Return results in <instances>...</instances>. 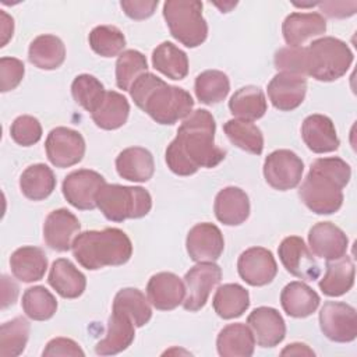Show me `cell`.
Listing matches in <instances>:
<instances>
[{
  "mask_svg": "<svg viewBox=\"0 0 357 357\" xmlns=\"http://www.w3.org/2000/svg\"><path fill=\"white\" fill-rule=\"evenodd\" d=\"M353 63V52L346 42L324 36L303 46V75L332 82L343 77Z\"/></svg>",
  "mask_w": 357,
  "mask_h": 357,
  "instance_id": "5",
  "label": "cell"
},
{
  "mask_svg": "<svg viewBox=\"0 0 357 357\" xmlns=\"http://www.w3.org/2000/svg\"><path fill=\"white\" fill-rule=\"evenodd\" d=\"M303 172V160L290 149L273 151L264 162V177L266 183L279 191L296 188L301 181Z\"/></svg>",
  "mask_w": 357,
  "mask_h": 357,
  "instance_id": "8",
  "label": "cell"
},
{
  "mask_svg": "<svg viewBox=\"0 0 357 357\" xmlns=\"http://www.w3.org/2000/svg\"><path fill=\"white\" fill-rule=\"evenodd\" d=\"M213 211L220 223L238 226L250 216L248 195L238 187H226L216 194Z\"/></svg>",
  "mask_w": 357,
  "mask_h": 357,
  "instance_id": "24",
  "label": "cell"
},
{
  "mask_svg": "<svg viewBox=\"0 0 357 357\" xmlns=\"http://www.w3.org/2000/svg\"><path fill=\"white\" fill-rule=\"evenodd\" d=\"M240 278L250 286H265L278 273V264L273 254L264 247H251L241 252L237 261Z\"/></svg>",
  "mask_w": 357,
  "mask_h": 357,
  "instance_id": "14",
  "label": "cell"
},
{
  "mask_svg": "<svg viewBox=\"0 0 357 357\" xmlns=\"http://www.w3.org/2000/svg\"><path fill=\"white\" fill-rule=\"evenodd\" d=\"M47 282L63 298H77L86 287L85 275L66 258H59L52 264Z\"/></svg>",
  "mask_w": 357,
  "mask_h": 357,
  "instance_id": "25",
  "label": "cell"
},
{
  "mask_svg": "<svg viewBox=\"0 0 357 357\" xmlns=\"http://www.w3.org/2000/svg\"><path fill=\"white\" fill-rule=\"evenodd\" d=\"M106 184L105 177L95 170L79 169L66 176L63 181V195L70 205L81 211L96 208V194Z\"/></svg>",
  "mask_w": 357,
  "mask_h": 357,
  "instance_id": "12",
  "label": "cell"
},
{
  "mask_svg": "<svg viewBox=\"0 0 357 357\" xmlns=\"http://www.w3.org/2000/svg\"><path fill=\"white\" fill-rule=\"evenodd\" d=\"M266 107L268 105L262 89L254 85H247L237 89L229 100L230 113L237 119L247 121L261 119L266 113Z\"/></svg>",
  "mask_w": 357,
  "mask_h": 357,
  "instance_id": "36",
  "label": "cell"
},
{
  "mask_svg": "<svg viewBox=\"0 0 357 357\" xmlns=\"http://www.w3.org/2000/svg\"><path fill=\"white\" fill-rule=\"evenodd\" d=\"M222 269L215 262H198L184 275L185 298L183 307L187 311H199L208 301L211 291L219 284Z\"/></svg>",
  "mask_w": 357,
  "mask_h": 357,
  "instance_id": "9",
  "label": "cell"
},
{
  "mask_svg": "<svg viewBox=\"0 0 357 357\" xmlns=\"http://www.w3.org/2000/svg\"><path fill=\"white\" fill-rule=\"evenodd\" d=\"M130 114V103L121 93L106 91L102 102L91 113L93 123L102 130H117L126 124Z\"/></svg>",
  "mask_w": 357,
  "mask_h": 357,
  "instance_id": "32",
  "label": "cell"
},
{
  "mask_svg": "<svg viewBox=\"0 0 357 357\" xmlns=\"http://www.w3.org/2000/svg\"><path fill=\"white\" fill-rule=\"evenodd\" d=\"M22 310L33 321H47L57 311V300L46 287L33 286L22 294Z\"/></svg>",
  "mask_w": 357,
  "mask_h": 357,
  "instance_id": "41",
  "label": "cell"
},
{
  "mask_svg": "<svg viewBox=\"0 0 357 357\" xmlns=\"http://www.w3.org/2000/svg\"><path fill=\"white\" fill-rule=\"evenodd\" d=\"M223 131L230 139L233 145L237 148L252 153L261 155L264 151V135L259 127H257L252 121L231 119L225 123Z\"/></svg>",
  "mask_w": 357,
  "mask_h": 357,
  "instance_id": "38",
  "label": "cell"
},
{
  "mask_svg": "<svg viewBox=\"0 0 357 357\" xmlns=\"http://www.w3.org/2000/svg\"><path fill=\"white\" fill-rule=\"evenodd\" d=\"M10 266L13 275L24 282H38L45 276L47 269V258L42 248L33 245H24L17 248L10 257Z\"/></svg>",
  "mask_w": 357,
  "mask_h": 357,
  "instance_id": "27",
  "label": "cell"
},
{
  "mask_svg": "<svg viewBox=\"0 0 357 357\" xmlns=\"http://www.w3.org/2000/svg\"><path fill=\"white\" fill-rule=\"evenodd\" d=\"M319 303L318 293L303 282H290L280 293L282 308L293 318L310 317L317 311Z\"/></svg>",
  "mask_w": 357,
  "mask_h": 357,
  "instance_id": "28",
  "label": "cell"
},
{
  "mask_svg": "<svg viewBox=\"0 0 357 357\" xmlns=\"http://www.w3.org/2000/svg\"><path fill=\"white\" fill-rule=\"evenodd\" d=\"M31 325L26 318L15 317L0 326V356L17 357L26 346Z\"/></svg>",
  "mask_w": 357,
  "mask_h": 357,
  "instance_id": "40",
  "label": "cell"
},
{
  "mask_svg": "<svg viewBox=\"0 0 357 357\" xmlns=\"http://www.w3.org/2000/svg\"><path fill=\"white\" fill-rule=\"evenodd\" d=\"M18 286L7 275L1 276V308L13 305L18 297Z\"/></svg>",
  "mask_w": 357,
  "mask_h": 357,
  "instance_id": "50",
  "label": "cell"
},
{
  "mask_svg": "<svg viewBox=\"0 0 357 357\" xmlns=\"http://www.w3.org/2000/svg\"><path fill=\"white\" fill-rule=\"evenodd\" d=\"M152 66L170 79H183L188 74V57L172 42H162L152 52Z\"/></svg>",
  "mask_w": 357,
  "mask_h": 357,
  "instance_id": "35",
  "label": "cell"
},
{
  "mask_svg": "<svg viewBox=\"0 0 357 357\" xmlns=\"http://www.w3.org/2000/svg\"><path fill=\"white\" fill-rule=\"evenodd\" d=\"M42 356L45 357H50V356H71V357H78V356H85L84 350L79 347V344L77 342H74L73 339H67V337H54L52 339Z\"/></svg>",
  "mask_w": 357,
  "mask_h": 357,
  "instance_id": "47",
  "label": "cell"
},
{
  "mask_svg": "<svg viewBox=\"0 0 357 357\" xmlns=\"http://www.w3.org/2000/svg\"><path fill=\"white\" fill-rule=\"evenodd\" d=\"M319 328L332 342H353L357 336V314L354 307L342 301H326L319 311Z\"/></svg>",
  "mask_w": 357,
  "mask_h": 357,
  "instance_id": "10",
  "label": "cell"
},
{
  "mask_svg": "<svg viewBox=\"0 0 357 357\" xmlns=\"http://www.w3.org/2000/svg\"><path fill=\"white\" fill-rule=\"evenodd\" d=\"M247 324L261 347H275L286 336V324L280 312L272 307H258L250 312Z\"/></svg>",
  "mask_w": 357,
  "mask_h": 357,
  "instance_id": "20",
  "label": "cell"
},
{
  "mask_svg": "<svg viewBox=\"0 0 357 357\" xmlns=\"http://www.w3.org/2000/svg\"><path fill=\"white\" fill-rule=\"evenodd\" d=\"M11 138L21 146H31L42 138V126L33 116H18L10 127Z\"/></svg>",
  "mask_w": 357,
  "mask_h": 357,
  "instance_id": "45",
  "label": "cell"
},
{
  "mask_svg": "<svg viewBox=\"0 0 357 357\" xmlns=\"http://www.w3.org/2000/svg\"><path fill=\"white\" fill-rule=\"evenodd\" d=\"M216 349L222 357H250L254 354L255 337L248 325L230 324L219 332Z\"/></svg>",
  "mask_w": 357,
  "mask_h": 357,
  "instance_id": "29",
  "label": "cell"
},
{
  "mask_svg": "<svg viewBox=\"0 0 357 357\" xmlns=\"http://www.w3.org/2000/svg\"><path fill=\"white\" fill-rule=\"evenodd\" d=\"M20 188L28 199L42 201L47 198L56 188L54 173L45 163L31 165L20 177Z\"/></svg>",
  "mask_w": 357,
  "mask_h": 357,
  "instance_id": "33",
  "label": "cell"
},
{
  "mask_svg": "<svg viewBox=\"0 0 357 357\" xmlns=\"http://www.w3.org/2000/svg\"><path fill=\"white\" fill-rule=\"evenodd\" d=\"M215 119L206 109L191 112L166 148L167 167L177 176H191L201 167L218 166L226 152L215 145Z\"/></svg>",
  "mask_w": 357,
  "mask_h": 357,
  "instance_id": "1",
  "label": "cell"
},
{
  "mask_svg": "<svg viewBox=\"0 0 357 357\" xmlns=\"http://www.w3.org/2000/svg\"><path fill=\"white\" fill-rule=\"evenodd\" d=\"M135 337V325L124 312L112 310V315L107 322L106 336L95 346V351L99 356H113L124 351L131 346Z\"/></svg>",
  "mask_w": 357,
  "mask_h": 357,
  "instance_id": "23",
  "label": "cell"
},
{
  "mask_svg": "<svg viewBox=\"0 0 357 357\" xmlns=\"http://www.w3.org/2000/svg\"><path fill=\"white\" fill-rule=\"evenodd\" d=\"M159 1L158 0H123L120 1V7L123 8L124 14L127 17H130L131 20H145L149 18L156 7H158Z\"/></svg>",
  "mask_w": 357,
  "mask_h": 357,
  "instance_id": "48",
  "label": "cell"
},
{
  "mask_svg": "<svg viewBox=\"0 0 357 357\" xmlns=\"http://www.w3.org/2000/svg\"><path fill=\"white\" fill-rule=\"evenodd\" d=\"M354 284V264L349 255L326 261V271L318 286L325 296L339 297L346 294Z\"/></svg>",
  "mask_w": 357,
  "mask_h": 357,
  "instance_id": "30",
  "label": "cell"
},
{
  "mask_svg": "<svg viewBox=\"0 0 357 357\" xmlns=\"http://www.w3.org/2000/svg\"><path fill=\"white\" fill-rule=\"evenodd\" d=\"M163 17L172 36L187 47L202 45L208 36V24L202 15V3L197 0H167Z\"/></svg>",
  "mask_w": 357,
  "mask_h": 357,
  "instance_id": "7",
  "label": "cell"
},
{
  "mask_svg": "<svg viewBox=\"0 0 357 357\" xmlns=\"http://www.w3.org/2000/svg\"><path fill=\"white\" fill-rule=\"evenodd\" d=\"M128 92L141 110L165 126L184 120L194 107V100L185 89L169 85L152 73L139 75Z\"/></svg>",
  "mask_w": 357,
  "mask_h": 357,
  "instance_id": "3",
  "label": "cell"
},
{
  "mask_svg": "<svg viewBox=\"0 0 357 357\" xmlns=\"http://www.w3.org/2000/svg\"><path fill=\"white\" fill-rule=\"evenodd\" d=\"M194 91L201 103L215 105L227 96L230 91V81L223 71L206 70L197 75Z\"/></svg>",
  "mask_w": 357,
  "mask_h": 357,
  "instance_id": "39",
  "label": "cell"
},
{
  "mask_svg": "<svg viewBox=\"0 0 357 357\" xmlns=\"http://www.w3.org/2000/svg\"><path fill=\"white\" fill-rule=\"evenodd\" d=\"M185 247L195 262H215L223 252L225 240L220 229L209 222L192 226L187 234Z\"/></svg>",
  "mask_w": 357,
  "mask_h": 357,
  "instance_id": "15",
  "label": "cell"
},
{
  "mask_svg": "<svg viewBox=\"0 0 357 357\" xmlns=\"http://www.w3.org/2000/svg\"><path fill=\"white\" fill-rule=\"evenodd\" d=\"M116 170L120 177L128 181L145 183L155 172L153 156L142 146L127 148L116 158Z\"/></svg>",
  "mask_w": 357,
  "mask_h": 357,
  "instance_id": "26",
  "label": "cell"
},
{
  "mask_svg": "<svg viewBox=\"0 0 357 357\" xmlns=\"http://www.w3.org/2000/svg\"><path fill=\"white\" fill-rule=\"evenodd\" d=\"M321 11L329 18H347L356 14L357 1H322Z\"/></svg>",
  "mask_w": 357,
  "mask_h": 357,
  "instance_id": "49",
  "label": "cell"
},
{
  "mask_svg": "<svg viewBox=\"0 0 357 357\" xmlns=\"http://www.w3.org/2000/svg\"><path fill=\"white\" fill-rule=\"evenodd\" d=\"M351 169L343 159L318 158L298 190L303 204L317 215H331L343 204V188L349 184Z\"/></svg>",
  "mask_w": 357,
  "mask_h": 357,
  "instance_id": "2",
  "label": "cell"
},
{
  "mask_svg": "<svg viewBox=\"0 0 357 357\" xmlns=\"http://www.w3.org/2000/svg\"><path fill=\"white\" fill-rule=\"evenodd\" d=\"M91 49L102 57H114L123 53L126 46L124 33L114 25H98L88 36Z\"/></svg>",
  "mask_w": 357,
  "mask_h": 357,
  "instance_id": "42",
  "label": "cell"
},
{
  "mask_svg": "<svg viewBox=\"0 0 357 357\" xmlns=\"http://www.w3.org/2000/svg\"><path fill=\"white\" fill-rule=\"evenodd\" d=\"M215 312L223 319L241 317L250 307V294L245 287L237 283L222 284L212 301Z\"/></svg>",
  "mask_w": 357,
  "mask_h": 357,
  "instance_id": "34",
  "label": "cell"
},
{
  "mask_svg": "<svg viewBox=\"0 0 357 357\" xmlns=\"http://www.w3.org/2000/svg\"><path fill=\"white\" fill-rule=\"evenodd\" d=\"M149 303L160 311H170L183 304L185 298V284L172 272H159L151 276L146 284Z\"/></svg>",
  "mask_w": 357,
  "mask_h": 357,
  "instance_id": "17",
  "label": "cell"
},
{
  "mask_svg": "<svg viewBox=\"0 0 357 357\" xmlns=\"http://www.w3.org/2000/svg\"><path fill=\"white\" fill-rule=\"evenodd\" d=\"M307 92V79L293 73H278L268 84V96L273 107L282 112L297 109Z\"/></svg>",
  "mask_w": 357,
  "mask_h": 357,
  "instance_id": "16",
  "label": "cell"
},
{
  "mask_svg": "<svg viewBox=\"0 0 357 357\" xmlns=\"http://www.w3.org/2000/svg\"><path fill=\"white\" fill-rule=\"evenodd\" d=\"M113 310L128 315L135 328L146 325L152 318L149 300L141 290L135 287H126L119 290L113 300Z\"/></svg>",
  "mask_w": 357,
  "mask_h": 357,
  "instance_id": "37",
  "label": "cell"
},
{
  "mask_svg": "<svg viewBox=\"0 0 357 357\" xmlns=\"http://www.w3.org/2000/svg\"><path fill=\"white\" fill-rule=\"evenodd\" d=\"M14 33V20L4 10H0V47H4Z\"/></svg>",
  "mask_w": 357,
  "mask_h": 357,
  "instance_id": "51",
  "label": "cell"
},
{
  "mask_svg": "<svg viewBox=\"0 0 357 357\" xmlns=\"http://www.w3.org/2000/svg\"><path fill=\"white\" fill-rule=\"evenodd\" d=\"M71 250L78 264L88 271L123 265L132 255L130 237L117 227L82 231L73 240Z\"/></svg>",
  "mask_w": 357,
  "mask_h": 357,
  "instance_id": "4",
  "label": "cell"
},
{
  "mask_svg": "<svg viewBox=\"0 0 357 357\" xmlns=\"http://www.w3.org/2000/svg\"><path fill=\"white\" fill-rule=\"evenodd\" d=\"M78 218L66 208L52 211L43 223V240L56 251H68L73 245V237L79 231Z\"/></svg>",
  "mask_w": 357,
  "mask_h": 357,
  "instance_id": "19",
  "label": "cell"
},
{
  "mask_svg": "<svg viewBox=\"0 0 357 357\" xmlns=\"http://www.w3.org/2000/svg\"><path fill=\"white\" fill-rule=\"evenodd\" d=\"M28 59L40 70H56L66 60V46L56 35H39L29 45Z\"/></svg>",
  "mask_w": 357,
  "mask_h": 357,
  "instance_id": "31",
  "label": "cell"
},
{
  "mask_svg": "<svg viewBox=\"0 0 357 357\" xmlns=\"http://www.w3.org/2000/svg\"><path fill=\"white\" fill-rule=\"evenodd\" d=\"M96 206L112 222L139 219L152 208L151 194L142 187L103 184L96 194Z\"/></svg>",
  "mask_w": 357,
  "mask_h": 357,
  "instance_id": "6",
  "label": "cell"
},
{
  "mask_svg": "<svg viewBox=\"0 0 357 357\" xmlns=\"http://www.w3.org/2000/svg\"><path fill=\"white\" fill-rule=\"evenodd\" d=\"M280 354L282 356H314L315 353L312 351V349H310L304 343H291V344H287L280 351Z\"/></svg>",
  "mask_w": 357,
  "mask_h": 357,
  "instance_id": "52",
  "label": "cell"
},
{
  "mask_svg": "<svg viewBox=\"0 0 357 357\" xmlns=\"http://www.w3.org/2000/svg\"><path fill=\"white\" fill-rule=\"evenodd\" d=\"M148 63L146 57L134 49L124 50L119 54L116 61V85L123 91H130L134 81L148 73Z\"/></svg>",
  "mask_w": 357,
  "mask_h": 357,
  "instance_id": "43",
  "label": "cell"
},
{
  "mask_svg": "<svg viewBox=\"0 0 357 357\" xmlns=\"http://www.w3.org/2000/svg\"><path fill=\"white\" fill-rule=\"evenodd\" d=\"M326 31V21L319 13H291L282 24V33L289 47H300L311 38Z\"/></svg>",
  "mask_w": 357,
  "mask_h": 357,
  "instance_id": "21",
  "label": "cell"
},
{
  "mask_svg": "<svg viewBox=\"0 0 357 357\" xmlns=\"http://www.w3.org/2000/svg\"><path fill=\"white\" fill-rule=\"evenodd\" d=\"M308 244L317 257L333 261L346 255L349 238L336 225L331 222H318L308 231Z\"/></svg>",
  "mask_w": 357,
  "mask_h": 357,
  "instance_id": "18",
  "label": "cell"
},
{
  "mask_svg": "<svg viewBox=\"0 0 357 357\" xmlns=\"http://www.w3.org/2000/svg\"><path fill=\"white\" fill-rule=\"evenodd\" d=\"M45 149L50 163L64 169L82 160L85 155V139L75 130L56 127L47 134Z\"/></svg>",
  "mask_w": 357,
  "mask_h": 357,
  "instance_id": "11",
  "label": "cell"
},
{
  "mask_svg": "<svg viewBox=\"0 0 357 357\" xmlns=\"http://www.w3.org/2000/svg\"><path fill=\"white\" fill-rule=\"evenodd\" d=\"M301 137L307 148L315 153L333 152L340 145L333 121L324 114L305 117L301 124Z\"/></svg>",
  "mask_w": 357,
  "mask_h": 357,
  "instance_id": "22",
  "label": "cell"
},
{
  "mask_svg": "<svg viewBox=\"0 0 357 357\" xmlns=\"http://www.w3.org/2000/svg\"><path fill=\"white\" fill-rule=\"evenodd\" d=\"M71 93L74 100L86 112L93 113L102 102L106 91L103 84L91 74L77 75L71 84Z\"/></svg>",
  "mask_w": 357,
  "mask_h": 357,
  "instance_id": "44",
  "label": "cell"
},
{
  "mask_svg": "<svg viewBox=\"0 0 357 357\" xmlns=\"http://www.w3.org/2000/svg\"><path fill=\"white\" fill-rule=\"evenodd\" d=\"M25 74V66L15 57L0 59V91L8 92L15 89L22 81Z\"/></svg>",
  "mask_w": 357,
  "mask_h": 357,
  "instance_id": "46",
  "label": "cell"
},
{
  "mask_svg": "<svg viewBox=\"0 0 357 357\" xmlns=\"http://www.w3.org/2000/svg\"><path fill=\"white\" fill-rule=\"evenodd\" d=\"M278 254L282 265L290 275L308 282L318 279L321 266L301 237L289 236L283 238Z\"/></svg>",
  "mask_w": 357,
  "mask_h": 357,
  "instance_id": "13",
  "label": "cell"
}]
</instances>
